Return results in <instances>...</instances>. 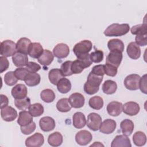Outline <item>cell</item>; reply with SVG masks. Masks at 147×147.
I'll return each mask as SVG.
<instances>
[{
  "label": "cell",
  "mask_w": 147,
  "mask_h": 147,
  "mask_svg": "<svg viewBox=\"0 0 147 147\" xmlns=\"http://www.w3.org/2000/svg\"><path fill=\"white\" fill-rule=\"evenodd\" d=\"M103 79V76H98L91 72L88 74L87 82L84 84V91L88 95H93L96 93Z\"/></svg>",
  "instance_id": "obj_1"
},
{
  "label": "cell",
  "mask_w": 147,
  "mask_h": 147,
  "mask_svg": "<svg viewBox=\"0 0 147 147\" xmlns=\"http://www.w3.org/2000/svg\"><path fill=\"white\" fill-rule=\"evenodd\" d=\"M130 29L128 24H113L104 31V34L107 37H118L127 34Z\"/></svg>",
  "instance_id": "obj_2"
},
{
  "label": "cell",
  "mask_w": 147,
  "mask_h": 147,
  "mask_svg": "<svg viewBox=\"0 0 147 147\" xmlns=\"http://www.w3.org/2000/svg\"><path fill=\"white\" fill-rule=\"evenodd\" d=\"M92 44L91 41L84 40L76 44L73 48V52L77 58L87 55L92 49Z\"/></svg>",
  "instance_id": "obj_3"
},
{
  "label": "cell",
  "mask_w": 147,
  "mask_h": 147,
  "mask_svg": "<svg viewBox=\"0 0 147 147\" xmlns=\"http://www.w3.org/2000/svg\"><path fill=\"white\" fill-rule=\"evenodd\" d=\"M1 55L5 57L13 56L17 53L16 44L10 40H6L1 42L0 45Z\"/></svg>",
  "instance_id": "obj_4"
},
{
  "label": "cell",
  "mask_w": 147,
  "mask_h": 147,
  "mask_svg": "<svg viewBox=\"0 0 147 147\" xmlns=\"http://www.w3.org/2000/svg\"><path fill=\"white\" fill-rule=\"evenodd\" d=\"M102 123V118L97 113H91L87 116L86 125L87 127L93 131H97Z\"/></svg>",
  "instance_id": "obj_5"
},
{
  "label": "cell",
  "mask_w": 147,
  "mask_h": 147,
  "mask_svg": "<svg viewBox=\"0 0 147 147\" xmlns=\"http://www.w3.org/2000/svg\"><path fill=\"white\" fill-rule=\"evenodd\" d=\"M140 79V76L137 74L129 75L124 80V85L129 90H137L139 88Z\"/></svg>",
  "instance_id": "obj_6"
},
{
  "label": "cell",
  "mask_w": 147,
  "mask_h": 147,
  "mask_svg": "<svg viewBox=\"0 0 147 147\" xmlns=\"http://www.w3.org/2000/svg\"><path fill=\"white\" fill-rule=\"evenodd\" d=\"M122 52L118 50L111 51L106 59V63L109 64L118 68L122 60Z\"/></svg>",
  "instance_id": "obj_7"
},
{
  "label": "cell",
  "mask_w": 147,
  "mask_h": 147,
  "mask_svg": "<svg viewBox=\"0 0 147 147\" xmlns=\"http://www.w3.org/2000/svg\"><path fill=\"white\" fill-rule=\"evenodd\" d=\"M44 142L43 135L40 133H36L26 139L25 145L28 147H39L42 146Z\"/></svg>",
  "instance_id": "obj_8"
},
{
  "label": "cell",
  "mask_w": 147,
  "mask_h": 147,
  "mask_svg": "<svg viewBox=\"0 0 147 147\" xmlns=\"http://www.w3.org/2000/svg\"><path fill=\"white\" fill-rule=\"evenodd\" d=\"M92 139L91 133L86 130L78 131L75 136V141L78 144L84 146L88 144Z\"/></svg>",
  "instance_id": "obj_9"
},
{
  "label": "cell",
  "mask_w": 147,
  "mask_h": 147,
  "mask_svg": "<svg viewBox=\"0 0 147 147\" xmlns=\"http://www.w3.org/2000/svg\"><path fill=\"white\" fill-rule=\"evenodd\" d=\"M2 118L6 122L13 121L17 117V111L10 106H6L1 109Z\"/></svg>",
  "instance_id": "obj_10"
},
{
  "label": "cell",
  "mask_w": 147,
  "mask_h": 147,
  "mask_svg": "<svg viewBox=\"0 0 147 147\" xmlns=\"http://www.w3.org/2000/svg\"><path fill=\"white\" fill-rule=\"evenodd\" d=\"M53 55L58 59H64L68 56L69 53V47L64 43L57 44L53 49Z\"/></svg>",
  "instance_id": "obj_11"
},
{
  "label": "cell",
  "mask_w": 147,
  "mask_h": 147,
  "mask_svg": "<svg viewBox=\"0 0 147 147\" xmlns=\"http://www.w3.org/2000/svg\"><path fill=\"white\" fill-rule=\"evenodd\" d=\"M68 100L71 107L75 109L82 107L85 102L84 96L82 94L78 92L72 94L69 96Z\"/></svg>",
  "instance_id": "obj_12"
},
{
  "label": "cell",
  "mask_w": 147,
  "mask_h": 147,
  "mask_svg": "<svg viewBox=\"0 0 147 147\" xmlns=\"http://www.w3.org/2000/svg\"><path fill=\"white\" fill-rule=\"evenodd\" d=\"M55 121L51 117H44L40 119L39 126L43 131H50L53 130L55 127Z\"/></svg>",
  "instance_id": "obj_13"
},
{
  "label": "cell",
  "mask_w": 147,
  "mask_h": 147,
  "mask_svg": "<svg viewBox=\"0 0 147 147\" xmlns=\"http://www.w3.org/2000/svg\"><path fill=\"white\" fill-rule=\"evenodd\" d=\"M117 126L116 122L111 119H105L101 123L99 127V130L103 134H109L114 132Z\"/></svg>",
  "instance_id": "obj_14"
},
{
  "label": "cell",
  "mask_w": 147,
  "mask_h": 147,
  "mask_svg": "<svg viewBox=\"0 0 147 147\" xmlns=\"http://www.w3.org/2000/svg\"><path fill=\"white\" fill-rule=\"evenodd\" d=\"M11 93L15 99H23L26 97L28 90L24 84H18L13 87Z\"/></svg>",
  "instance_id": "obj_15"
},
{
  "label": "cell",
  "mask_w": 147,
  "mask_h": 147,
  "mask_svg": "<svg viewBox=\"0 0 147 147\" xmlns=\"http://www.w3.org/2000/svg\"><path fill=\"white\" fill-rule=\"evenodd\" d=\"M123 105L117 101H112L107 106V111L108 114L113 117L118 116L122 111Z\"/></svg>",
  "instance_id": "obj_16"
},
{
  "label": "cell",
  "mask_w": 147,
  "mask_h": 147,
  "mask_svg": "<svg viewBox=\"0 0 147 147\" xmlns=\"http://www.w3.org/2000/svg\"><path fill=\"white\" fill-rule=\"evenodd\" d=\"M140 110L139 105L134 102H128L123 105L122 111L128 115L133 116L137 115Z\"/></svg>",
  "instance_id": "obj_17"
},
{
  "label": "cell",
  "mask_w": 147,
  "mask_h": 147,
  "mask_svg": "<svg viewBox=\"0 0 147 147\" xmlns=\"http://www.w3.org/2000/svg\"><path fill=\"white\" fill-rule=\"evenodd\" d=\"M111 147H130L131 146L130 140L124 134L117 136L112 141L111 144Z\"/></svg>",
  "instance_id": "obj_18"
},
{
  "label": "cell",
  "mask_w": 147,
  "mask_h": 147,
  "mask_svg": "<svg viewBox=\"0 0 147 147\" xmlns=\"http://www.w3.org/2000/svg\"><path fill=\"white\" fill-rule=\"evenodd\" d=\"M126 52L129 57L133 60L139 59L141 56L140 48L135 42H131L128 44Z\"/></svg>",
  "instance_id": "obj_19"
},
{
  "label": "cell",
  "mask_w": 147,
  "mask_h": 147,
  "mask_svg": "<svg viewBox=\"0 0 147 147\" xmlns=\"http://www.w3.org/2000/svg\"><path fill=\"white\" fill-rule=\"evenodd\" d=\"M12 61L14 65L18 68L23 67L28 63V57L26 54L17 52L12 56Z\"/></svg>",
  "instance_id": "obj_20"
},
{
  "label": "cell",
  "mask_w": 147,
  "mask_h": 147,
  "mask_svg": "<svg viewBox=\"0 0 147 147\" xmlns=\"http://www.w3.org/2000/svg\"><path fill=\"white\" fill-rule=\"evenodd\" d=\"M31 43V41L29 38L26 37L21 38L16 44L17 52L26 55L28 54V49Z\"/></svg>",
  "instance_id": "obj_21"
},
{
  "label": "cell",
  "mask_w": 147,
  "mask_h": 147,
  "mask_svg": "<svg viewBox=\"0 0 147 147\" xmlns=\"http://www.w3.org/2000/svg\"><path fill=\"white\" fill-rule=\"evenodd\" d=\"M44 49L42 45L38 42H32L28 49V55L34 59H38L42 53Z\"/></svg>",
  "instance_id": "obj_22"
},
{
  "label": "cell",
  "mask_w": 147,
  "mask_h": 147,
  "mask_svg": "<svg viewBox=\"0 0 147 147\" xmlns=\"http://www.w3.org/2000/svg\"><path fill=\"white\" fill-rule=\"evenodd\" d=\"M86 119L84 114L81 112L75 113L72 117V122L74 126L76 129H82L86 124Z\"/></svg>",
  "instance_id": "obj_23"
},
{
  "label": "cell",
  "mask_w": 147,
  "mask_h": 147,
  "mask_svg": "<svg viewBox=\"0 0 147 147\" xmlns=\"http://www.w3.org/2000/svg\"><path fill=\"white\" fill-rule=\"evenodd\" d=\"M54 56L53 53L48 49H44L41 56L37 59L38 62L44 66L50 65L53 61Z\"/></svg>",
  "instance_id": "obj_24"
},
{
  "label": "cell",
  "mask_w": 147,
  "mask_h": 147,
  "mask_svg": "<svg viewBox=\"0 0 147 147\" xmlns=\"http://www.w3.org/2000/svg\"><path fill=\"white\" fill-rule=\"evenodd\" d=\"M41 80L40 75L36 72H29L25 78L24 82L28 86L33 87L38 85Z\"/></svg>",
  "instance_id": "obj_25"
},
{
  "label": "cell",
  "mask_w": 147,
  "mask_h": 147,
  "mask_svg": "<svg viewBox=\"0 0 147 147\" xmlns=\"http://www.w3.org/2000/svg\"><path fill=\"white\" fill-rule=\"evenodd\" d=\"M33 122V116L31 114L25 110H23L19 113L17 123L20 126H26Z\"/></svg>",
  "instance_id": "obj_26"
},
{
  "label": "cell",
  "mask_w": 147,
  "mask_h": 147,
  "mask_svg": "<svg viewBox=\"0 0 147 147\" xmlns=\"http://www.w3.org/2000/svg\"><path fill=\"white\" fill-rule=\"evenodd\" d=\"M120 127L122 133L125 136H130L133 131L134 125L132 121L129 119H125L121 121Z\"/></svg>",
  "instance_id": "obj_27"
},
{
  "label": "cell",
  "mask_w": 147,
  "mask_h": 147,
  "mask_svg": "<svg viewBox=\"0 0 147 147\" xmlns=\"http://www.w3.org/2000/svg\"><path fill=\"white\" fill-rule=\"evenodd\" d=\"M48 142L52 146H59L63 143V136L60 132L55 131L49 136Z\"/></svg>",
  "instance_id": "obj_28"
},
{
  "label": "cell",
  "mask_w": 147,
  "mask_h": 147,
  "mask_svg": "<svg viewBox=\"0 0 147 147\" xmlns=\"http://www.w3.org/2000/svg\"><path fill=\"white\" fill-rule=\"evenodd\" d=\"M64 78V76L60 70L59 68H53L51 69L48 74V78L50 82L54 84L57 85L58 82Z\"/></svg>",
  "instance_id": "obj_29"
},
{
  "label": "cell",
  "mask_w": 147,
  "mask_h": 147,
  "mask_svg": "<svg viewBox=\"0 0 147 147\" xmlns=\"http://www.w3.org/2000/svg\"><path fill=\"white\" fill-rule=\"evenodd\" d=\"M117 89V85L115 82L111 80H106L102 85L103 92L107 95L114 94Z\"/></svg>",
  "instance_id": "obj_30"
},
{
  "label": "cell",
  "mask_w": 147,
  "mask_h": 147,
  "mask_svg": "<svg viewBox=\"0 0 147 147\" xmlns=\"http://www.w3.org/2000/svg\"><path fill=\"white\" fill-rule=\"evenodd\" d=\"M57 88L60 93L66 94L71 90V83L68 79L63 78L57 83Z\"/></svg>",
  "instance_id": "obj_31"
},
{
  "label": "cell",
  "mask_w": 147,
  "mask_h": 147,
  "mask_svg": "<svg viewBox=\"0 0 147 147\" xmlns=\"http://www.w3.org/2000/svg\"><path fill=\"white\" fill-rule=\"evenodd\" d=\"M109 49L111 51L118 50L123 52L124 50V44L122 40L118 38H113L107 42Z\"/></svg>",
  "instance_id": "obj_32"
},
{
  "label": "cell",
  "mask_w": 147,
  "mask_h": 147,
  "mask_svg": "<svg viewBox=\"0 0 147 147\" xmlns=\"http://www.w3.org/2000/svg\"><path fill=\"white\" fill-rule=\"evenodd\" d=\"M133 141L137 146H144L146 142V136L145 134L141 131H136L133 136Z\"/></svg>",
  "instance_id": "obj_33"
},
{
  "label": "cell",
  "mask_w": 147,
  "mask_h": 147,
  "mask_svg": "<svg viewBox=\"0 0 147 147\" xmlns=\"http://www.w3.org/2000/svg\"><path fill=\"white\" fill-rule=\"evenodd\" d=\"M71 106L69 102L68 98H64L59 99L56 103L57 109L62 113H66L69 111L71 109Z\"/></svg>",
  "instance_id": "obj_34"
},
{
  "label": "cell",
  "mask_w": 147,
  "mask_h": 147,
  "mask_svg": "<svg viewBox=\"0 0 147 147\" xmlns=\"http://www.w3.org/2000/svg\"><path fill=\"white\" fill-rule=\"evenodd\" d=\"M88 105L90 107L94 110H100L103 106V100L99 96H94L91 98L88 101Z\"/></svg>",
  "instance_id": "obj_35"
},
{
  "label": "cell",
  "mask_w": 147,
  "mask_h": 147,
  "mask_svg": "<svg viewBox=\"0 0 147 147\" xmlns=\"http://www.w3.org/2000/svg\"><path fill=\"white\" fill-rule=\"evenodd\" d=\"M44 109L43 106L39 103H36L30 105L29 107V111L33 117H37L42 115L44 113Z\"/></svg>",
  "instance_id": "obj_36"
},
{
  "label": "cell",
  "mask_w": 147,
  "mask_h": 147,
  "mask_svg": "<svg viewBox=\"0 0 147 147\" xmlns=\"http://www.w3.org/2000/svg\"><path fill=\"white\" fill-rule=\"evenodd\" d=\"M41 99L46 103L52 102L55 99V94L52 90L45 89L40 93Z\"/></svg>",
  "instance_id": "obj_37"
},
{
  "label": "cell",
  "mask_w": 147,
  "mask_h": 147,
  "mask_svg": "<svg viewBox=\"0 0 147 147\" xmlns=\"http://www.w3.org/2000/svg\"><path fill=\"white\" fill-rule=\"evenodd\" d=\"M14 105L16 107L20 110H25L29 109L30 105V99L28 97L23 99H15Z\"/></svg>",
  "instance_id": "obj_38"
},
{
  "label": "cell",
  "mask_w": 147,
  "mask_h": 147,
  "mask_svg": "<svg viewBox=\"0 0 147 147\" xmlns=\"http://www.w3.org/2000/svg\"><path fill=\"white\" fill-rule=\"evenodd\" d=\"M18 79L15 75L14 72L9 71L7 72L4 76V82L6 84L11 86L17 83Z\"/></svg>",
  "instance_id": "obj_39"
},
{
  "label": "cell",
  "mask_w": 147,
  "mask_h": 147,
  "mask_svg": "<svg viewBox=\"0 0 147 147\" xmlns=\"http://www.w3.org/2000/svg\"><path fill=\"white\" fill-rule=\"evenodd\" d=\"M72 61H66L62 63L60 70L64 76H69L73 74L71 71Z\"/></svg>",
  "instance_id": "obj_40"
},
{
  "label": "cell",
  "mask_w": 147,
  "mask_h": 147,
  "mask_svg": "<svg viewBox=\"0 0 147 147\" xmlns=\"http://www.w3.org/2000/svg\"><path fill=\"white\" fill-rule=\"evenodd\" d=\"M103 52L101 50H96L90 54L91 60L92 63H98L101 62L103 59Z\"/></svg>",
  "instance_id": "obj_41"
},
{
  "label": "cell",
  "mask_w": 147,
  "mask_h": 147,
  "mask_svg": "<svg viewBox=\"0 0 147 147\" xmlns=\"http://www.w3.org/2000/svg\"><path fill=\"white\" fill-rule=\"evenodd\" d=\"M130 30L131 34L135 35H137L141 33H146V24L144 23L134 25L132 26Z\"/></svg>",
  "instance_id": "obj_42"
},
{
  "label": "cell",
  "mask_w": 147,
  "mask_h": 147,
  "mask_svg": "<svg viewBox=\"0 0 147 147\" xmlns=\"http://www.w3.org/2000/svg\"><path fill=\"white\" fill-rule=\"evenodd\" d=\"M14 72L18 80H24L25 76L29 72L28 69L24 67L17 68Z\"/></svg>",
  "instance_id": "obj_43"
},
{
  "label": "cell",
  "mask_w": 147,
  "mask_h": 147,
  "mask_svg": "<svg viewBox=\"0 0 147 147\" xmlns=\"http://www.w3.org/2000/svg\"><path fill=\"white\" fill-rule=\"evenodd\" d=\"M117 68L115 66L109 64H105L104 65V69H105V73L107 75L111 77L115 76L117 74Z\"/></svg>",
  "instance_id": "obj_44"
},
{
  "label": "cell",
  "mask_w": 147,
  "mask_h": 147,
  "mask_svg": "<svg viewBox=\"0 0 147 147\" xmlns=\"http://www.w3.org/2000/svg\"><path fill=\"white\" fill-rule=\"evenodd\" d=\"M147 34L146 33H141L136 35V38H135V41L136 43L138 45V46H146L147 45Z\"/></svg>",
  "instance_id": "obj_45"
},
{
  "label": "cell",
  "mask_w": 147,
  "mask_h": 147,
  "mask_svg": "<svg viewBox=\"0 0 147 147\" xmlns=\"http://www.w3.org/2000/svg\"><path fill=\"white\" fill-rule=\"evenodd\" d=\"M36 123L34 122H32L30 124L27 125L26 126H21L20 129H21V132L23 134L25 135H28V134H31L34 131V130L36 129Z\"/></svg>",
  "instance_id": "obj_46"
},
{
  "label": "cell",
  "mask_w": 147,
  "mask_h": 147,
  "mask_svg": "<svg viewBox=\"0 0 147 147\" xmlns=\"http://www.w3.org/2000/svg\"><path fill=\"white\" fill-rule=\"evenodd\" d=\"M91 72L98 76H103V75L105 74L104 65L99 64V65H96L94 66L92 68Z\"/></svg>",
  "instance_id": "obj_47"
},
{
  "label": "cell",
  "mask_w": 147,
  "mask_h": 147,
  "mask_svg": "<svg viewBox=\"0 0 147 147\" xmlns=\"http://www.w3.org/2000/svg\"><path fill=\"white\" fill-rule=\"evenodd\" d=\"M26 68L30 72H36L41 69V66L33 61H29L26 65Z\"/></svg>",
  "instance_id": "obj_48"
},
{
  "label": "cell",
  "mask_w": 147,
  "mask_h": 147,
  "mask_svg": "<svg viewBox=\"0 0 147 147\" xmlns=\"http://www.w3.org/2000/svg\"><path fill=\"white\" fill-rule=\"evenodd\" d=\"M0 63H1V67H0V72L2 73L3 72L7 70L9 66V62L7 59L3 56L0 57Z\"/></svg>",
  "instance_id": "obj_49"
},
{
  "label": "cell",
  "mask_w": 147,
  "mask_h": 147,
  "mask_svg": "<svg viewBox=\"0 0 147 147\" xmlns=\"http://www.w3.org/2000/svg\"><path fill=\"white\" fill-rule=\"evenodd\" d=\"M139 88L142 91V92L146 94V74L144 75L141 78H140L139 82Z\"/></svg>",
  "instance_id": "obj_50"
},
{
  "label": "cell",
  "mask_w": 147,
  "mask_h": 147,
  "mask_svg": "<svg viewBox=\"0 0 147 147\" xmlns=\"http://www.w3.org/2000/svg\"><path fill=\"white\" fill-rule=\"evenodd\" d=\"M1 109L7 106L8 103H9V99L7 98V97L3 94H1Z\"/></svg>",
  "instance_id": "obj_51"
},
{
  "label": "cell",
  "mask_w": 147,
  "mask_h": 147,
  "mask_svg": "<svg viewBox=\"0 0 147 147\" xmlns=\"http://www.w3.org/2000/svg\"><path fill=\"white\" fill-rule=\"evenodd\" d=\"M104 146L103 144H100V142H95L94 144H92L90 145V146Z\"/></svg>",
  "instance_id": "obj_52"
}]
</instances>
